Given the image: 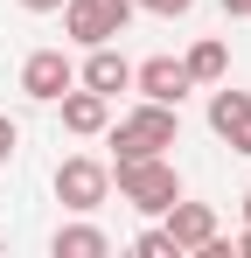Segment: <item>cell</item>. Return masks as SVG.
<instances>
[{"instance_id": "cell-1", "label": "cell", "mask_w": 251, "mask_h": 258, "mask_svg": "<svg viewBox=\"0 0 251 258\" xmlns=\"http://www.w3.org/2000/svg\"><path fill=\"white\" fill-rule=\"evenodd\" d=\"M181 140V105H140V112H126L119 126H112V154L119 161H147V154H167Z\"/></svg>"}, {"instance_id": "cell-2", "label": "cell", "mask_w": 251, "mask_h": 258, "mask_svg": "<svg viewBox=\"0 0 251 258\" xmlns=\"http://www.w3.org/2000/svg\"><path fill=\"white\" fill-rule=\"evenodd\" d=\"M112 181H119V203H133L140 216H161L174 196H181V174L167 154H147V161H112Z\"/></svg>"}, {"instance_id": "cell-3", "label": "cell", "mask_w": 251, "mask_h": 258, "mask_svg": "<svg viewBox=\"0 0 251 258\" xmlns=\"http://www.w3.org/2000/svg\"><path fill=\"white\" fill-rule=\"evenodd\" d=\"M56 14H63V35H70V42L98 49V42H112V35H126L133 0H63Z\"/></svg>"}, {"instance_id": "cell-4", "label": "cell", "mask_w": 251, "mask_h": 258, "mask_svg": "<svg viewBox=\"0 0 251 258\" xmlns=\"http://www.w3.org/2000/svg\"><path fill=\"white\" fill-rule=\"evenodd\" d=\"M105 196H112V168H105V161L77 154V161L56 168V203H63V210H98Z\"/></svg>"}, {"instance_id": "cell-5", "label": "cell", "mask_w": 251, "mask_h": 258, "mask_svg": "<svg viewBox=\"0 0 251 258\" xmlns=\"http://www.w3.org/2000/svg\"><path fill=\"white\" fill-rule=\"evenodd\" d=\"M70 84H77V63H70L63 49H35V56L21 63V91H28L35 105H56Z\"/></svg>"}, {"instance_id": "cell-6", "label": "cell", "mask_w": 251, "mask_h": 258, "mask_svg": "<svg viewBox=\"0 0 251 258\" xmlns=\"http://www.w3.org/2000/svg\"><path fill=\"white\" fill-rule=\"evenodd\" d=\"M209 126L230 154H251V91H209Z\"/></svg>"}, {"instance_id": "cell-7", "label": "cell", "mask_w": 251, "mask_h": 258, "mask_svg": "<svg viewBox=\"0 0 251 258\" xmlns=\"http://www.w3.org/2000/svg\"><path fill=\"white\" fill-rule=\"evenodd\" d=\"M161 216H167V237H174V251H203L209 237H216V210H209V203H181V196H174Z\"/></svg>"}, {"instance_id": "cell-8", "label": "cell", "mask_w": 251, "mask_h": 258, "mask_svg": "<svg viewBox=\"0 0 251 258\" xmlns=\"http://www.w3.org/2000/svg\"><path fill=\"white\" fill-rule=\"evenodd\" d=\"M133 84H140V98H154V105H181V98H189V70H181L174 56H147V63L133 70Z\"/></svg>"}, {"instance_id": "cell-9", "label": "cell", "mask_w": 251, "mask_h": 258, "mask_svg": "<svg viewBox=\"0 0 251 258\" xmlns=\"http://www.w3.org/2000/svg\"><path fill=\"white\" fill-rule=\"evenodd\" d=\"M56 105H63V126L77 133V140H91V133H105V126H112V98H105V91H91V84H84V91L70 84Z\"/></svg>"}, {"instance_id": "cell-10", "label": "cell", "mask_w": 251, "mask_h": 258, "mask_svg": "<svg viewBox=\"0 0 251 258\" xmlns=\"http://www.w3.org/2000/svg\"><path fill=\"white\" fill-rule=\"evenodd\" d=\"M77 77H84L91 91H105V98H119V91H133V63H126L112 42H98V49H91V63H84Z\"/></svg>"}, {"instance_id": "cell-11", "label": "cell", "mask_w": 251, "mask_h": 258, "mask_svg": "<svg viewBox=\"0 0 251 258\" xmlns=\"http://www.w3.org/2000/svg\"><path fill=\"white\" fill-rule=\"evenodd\" d=\"M181 70H189V84H223V70H230V49L216 42V35H203V42L181 56Z\"/></svg>"}, {"instance_id": "cell-12", "label": "cell", "mask_w": 251, "mask_h": 258, "mask_svg": "<svg viewBox=\"0 0 251 258\" xmlns=\"http://www.w3.org/2000/svg\"><path fill=\"white\" fill-rule=\"evenodd\" d=\"M105 251H112V237H105V230H91V223L56 230V258H105Z\"/></svg>"}, {"instance_id": "cell-13", "label": "cell", "mask_w": 251, "mask_h": 258, "mask_svg": "<svg viewBox=\"0 0 251 258\" xmlns=\"http://www.w3.org/2000/svg\"><path fill=\"white\" fill-rule=\"evenodd\" d=\"M133 251H140V258H181L167 230H140V237H133Z\"/></svg>"}, {"instance_id": "cell-14", "label": "cell", "mask_w": 251, "mask_h": 258, "mask_svg": "<svg viewBox=\"0 0 251 258\" xmlns=\"http://www.w3.org/2000/svg\"><path fill=\"white\" fill-rule=\"evenodd\" d=\"M14 147H21V133H14V119H7V112H0V168H7V161H14Z\"/></svg>"}, {"instance_id": "cell-15", "label": "cell", "mask_w": 251, "mask_h": 258, "mask_svg": "<svg viewBox=\"0 0 251 258\" xmlns=\"http://www.w3.org/2000/svg\"><path fill=\"white\" fill-rule=\"evenodd\" d=\"M133 7H147V14H167V21H174V14H189L196 0H133Z\"/></svg>"}, {"instance_id": "cell-16", "label": "cell", "mask_w": 251, "mask_h": 258, "mask_svg": "<svg viewBox=\"0 0 251 258\" xmlns=\"http://www.w3.org/2000/svg\"><path fill=\"white\" fill-rule=\"evenodd\" d=\"M223 14H230V21H244V14H251V0H223Z\"/></svg>"}, {"instance_id": "cell-17", "label": "cell", "mask_w": 251, "mask_h": 258, "mask_svg": "<svg viewBox=\"0 0 251 258\" xmlns=\"http://www.w3.org/2000/svg\"><path fill=\"white\" fill-rule=\"evenodd\" d=\"M21 7H28V14H56L63 0H21Z\"/></svg>"}, {"instance_id": "cell-18", "label": "cell", "mask_w": 251, "mask_h": 258, "mask_svg": "<svg viewBox=\"0 0 251 258\" xmlns=\"http://www.w3.org/2000/svg\"><path fill=\"white\" fill-rule=\"evenodd\" d=\"M237 251H244V258H251V230H244V237H237Z\"/></svg>"}, {"instance_id": "cell-19", "label": "cell", "mask_w": 251, "mask_h": 258, "mask_svg": "<svg viewBox=\"0 0 251 258\" xmlns=\"http://www.w3.org/2000/svg\"><path fill=\"white\" fill-rule=\"evenodd\" d=\"M244 223H251V188H244Z\"/></svg>"}]
</instances>
